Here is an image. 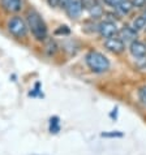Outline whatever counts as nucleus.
<instances>
[{
    "instance_id": "f257e3e1",
    "label": "nucleus",
    "mask_w": 146,
    "mask_h": 155,
    "mask_svg": "<svg viewBox=\"0 0 146 155\" xmlns=\"http://www.w3.org/2000/svg\"><path fill=\"white\" fill-rule=\"evenodd\" d=\"M26 24L28 28L30 29V31L34 35L37 41H45L47 38V34H48V30H47L46 22L42 18V16L38 13L37 11L30 9L26 15Z\"/></svg>"
},
{
    "instance_id": "f03ea898",
    "label": "nucleus",
    "mask_w": 146,
    "mask_h": 155,
    "mask_svg": "<svg viewBox=\"0 0 146 155\" xmlns=\"http://www.w3.org/2000/svg\"><path fill=\"white\" fill-rule=\"evenodd\" d=\"M85 61L90 68V71L94 73H105L110 69V60L98 51L88 52L86 56H85Z\"/></svg>"
},
{
    "instance_id": "7ed1b4c3",
    "label": "nucleus",
    "mask_w": 146,
    "mask_h": 155,
    "mask_svg": "<svg viewBox=\"0 0 146 155\" xmlns=\"http://www.w3.org/2000/svg\"><path fill=\"white\" fill-rule=\"evenodd\" d=\"M28 24L26 21H24L21 17L15 16L8 21V30L12 35H15L16 38H24L28 34Z\"/></svg>"
},
{
    "instance_id": "20e7f679",
    "label": "nucleus",
    "mask_w": 146,
    "mask_h": 155,
    "mask_svg": "<svg viewBox=\"0 0 146 155\" xmlns=\"http://www.w3.org/2000/svg\"><path fill=\"white\" fill-rule=\"evenodd\" d=\"M98 31L103 38H111V37H115L116 34L119 33L116 24L112 22V21H103V22L99 24L98 26Z\"/></svg>"
},
{
    "instance_id": "39448f33",
    "label": "nucleus",
    "mask_w": 146,
    "mask_h": 155,
    "mask_svg": "<svg viewBox=\"0 0 146 155\" xmlns=\"http://www.w3.org/2000/svg\"><path fill=\"white\" fill-rule=\"evenodd\" d=\"M105 47L114 54H121L125 50V43H124V41L120 39V38L111 37L105 41Z\"/></svg>"
},
{
    "instance_id": "423d86ee",
    "label": "nucleus",
    "mask_w": 146,
    "mask_h": 155,
    "mask_svg": "<svg viewBox=\"0 0 146 155\" xmlns=\"http://www.w3.org/2000/svg\"><path fill=\"white\" fill-rule=\"evenodd\" d=\"M67 12V15L71 17V18H78L82 13V3L81 0H69V3L67 4V7L64 8Z\"/></svg>"
},
{
    "instance_id": "0eeeda50",
    "label": "nucleus",
    "mask_w": 146,
    "mask_h": 155,
    "mask_svg": "<svg viewBox=\"0 0 146 155\" xmlns=\"http://www.w3.org/2000/svg\"><path fill=\"white\" fill-rule=\"evenodd\" d=\"M129 52L132 54L133 58L142 59L146 56V45L140 41H133V42H131Z\"/></svg>"
},
{
    "instance_id": "6e6552de",
    "label": "nucleus",
    "mask_w": 146,
    "mask_h": 155,
    "mask_svg": "<svg viewBox=\"0 0 146 155\" xmlns=\"http://www.w3.org/2000/svg\"><path fill=\"white\" fill-rule=\"evenodd\" d=\"M2 7L9 13H17L22 8V2L21 0H0Z\"/></svg>"
},
{
    "instance_id": "1a4fd4ad",
    "label": "nucleus",
    "mask_w": 146,
    "mask_h": 155,
    "mask_svg": "<svg viewBox=\"0 0 146 155\" xmlns=\"http://www.w3.org/2000/svg\"><path fill=\"white\" fill-rule=\"evenodd\" d=\"M119 38L125 42H133L137 38V31L132 26H124L119 31Z\"/></svg>"
},
{
    "instance_id": "9d476101",
    "label": "nucleus",
    "mask_w": 146,
    "mask_h": 155,
    "mask_svg": "<svg viewBox=\"0 0 146 155\" xmlns=\"http://www.w3.org/2000/svg\"><path fill=\"white\" fill-rule=\"evenodd\" d=\"M116 9L121 15H128L133 9V3L131 2V0H121V2L116 5Z\"/></svg>"
},
{
    "instance_id": "9b49d317",
    "label": "nucleus",
    "mask_w": 146,
    "mask_h": 155,
    "mask_svg": "<svg viewBox=\"0 0 146 155\" xmlns=\"http://www.w3.org/2000/svg\"><path fill=\"white\" fill-rule=\"evenodd\" d=\"M146 26V18L144 16H140V17H136L134 20H133V24H132V28L136 30H141Z\"/></svg>"
},
{
    "instance_id": "f8f14e48",
    "label": "nucleus",
    "mask_w": 146,
    "mask_h": 155,
    "mask_svg": "<svg viewBox=\"0 0 146 155\" xmlns=\"http://www.w3.org/2000/svg\"><path fill=\"white\" fill-rule=\"evenodd\" d=\"M56 51H58L56 43H55L54 41H48V42H47V45H46V52L50 56H52V55L56 54Z\"/></svg>"
},
{
    "instance_id": "ddd939ff",
    "label": "nucleus",
    "mask_w": 146,
    "mask_h": 155,
    "mask_svg": "<svg viewBox=\"0 0 146 155\" xmlns=\"http://www.w3.org/2000/svg\"><path fill=\"white\" fill-rule=\"evenodd\" d=\"M81 3H82L84 9H86L88 12H90V11H91L94 7L97 5L95 0H81Z\"/></svg>"
},
{
    "instance_id": "4468645a",
    "label": "nucleus",
    "mask_w": 146,
    "mask_h": 155,
    "mask_svg": "<svg viewBox=\"0 0 146 155\" xmlns=\"http://www.w3.org/2000/svg\"><path fill=\"white\" fill-rule=\"evenodd\" d=\"M50 130H51V133H58L59 132V129H60V127H59V121H58V117H54V119H51L50 120Z\"/></svg>"
},
{
    "instance_id": "2eb2a0df",
    "label": "nucleus",
    "mask_w": 146,
    "mask_h": 155,
    "mask_svg": "<svg viewBox=\"0 0 146 155\" xmlns=\"http://www.w3.org/2000/svg\"><path fill=\"white\" fill-rule=\"evenodd\" d=\"M138 98L141 103H142L144 106H146V86H142L140 90H138Z\"/></svg>"
},
{
    "instance_id": "dca6fc26",
    "label": "nucleus",
    "mask_w": 146,
    "mask_h": 155,
    "mask_svg": "<svg viewBox=\"0 0 146 155\" xmlns=\"http://www.w3.org/2000/svg\"><path fill=\"white\" fill-rule=\"evenodd\" d=\"M89 13L93 17H99V16L102 15V8H101V7H99V5H98V4H97V5L94 7L93 9L89 12Z\"/></svg>"
},
{
    "instance_id": "f3484780",
    "label": "nucleus",
    "mask_w": 146,
    "mask_h": 155,
    "mask_svg": "<svg viewBox=\"0 0 146 155\" xmlns=\"http://www.w3.org/2000/svg\"><path fill=\"white\" fill-rule=\"evenodd\" d=\"M133 7H137V8H142L145 4H146V0H133Z\"/></svg>"
},
{
    "instance_id": "a211bd4d",
    "label": "nucleus",
    "mask_w": 146,
    "mask_h": 155,
    "mask_svg": "<svg viewBox=\"0 0 146 155\" xmlns=\"http://www.w3.org/2000/svg\"><path fill=\"white\" fill-rule=\"evenodd\" d=\"M61 29H59V30H56V33L58 34H69V30L67 29V26H60Z\"/></svg>"
},
{
    "instance_id": "6ab92c4d",
    "label": "nucleus",
    "mask_w": 146,
    "mask_h": 155,
    "mask_svg": "<svg viewBox=\"0 0 146 155\" xmlns=\"http://www.w3.org/2000/svg\"><path fill=\"white\" fill-rule=\"evenodd\" d=\"M68 3H69V0H59V5L61 8H65Z\"/></svg>"
},
{
    "instance_id": "aec40b11",
    "label": "nucleus",
    "mask_w": 146,
    "mask_h": 155,
    "mask_svg": "<svg viewBox=\"0 0 146 155\" xmlns=\"http://www.w3.org/2000/svg\"><path fill=\"white\" fill-rule=\"evenodd\" d=\"M120 2H121V0H107V3L111 4V5H115V7H116Z\"/></svg>"
},
{
    "instance_id": "412c9836",
    "label": "nucleus",
    "mask_w": 146,
    "mask_h": 155,
    "mask_svg": "<svg viewBox=\"0 0 146 155\" xmlns=\"http://www.w3.org/2000/svg\"><path fill=\"white\" fill-rule=\"evenodd\" d=\"M144 17H145V18H146V12H145V13H144Z\"/></svg>"
}]
</instances>
